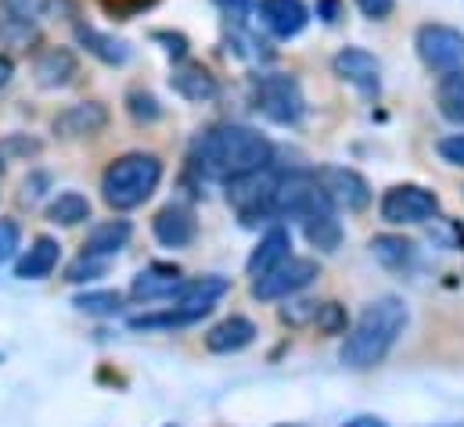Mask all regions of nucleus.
<instances>
[{
	"mask_svg": "<svg viewBox=\"0 0 464 427\" xmlns=\"http://www.w3.org/2000/svg\"><path fill=\"white\" fill-rule=\"evenodd\" d=\"M436 105L443 111V119L464 126V76H443L436 87Z\"/></svg>",
	"mask_w": 464,
	"mask_h": 427,
	"instance_id": "393cba45",
	"label": "nucleus"
},
{
	"mask_svg": "<svg viewBox=\"0 0 464 427\" xmlns=\"http://www.w3.org/2000/svg\"><path fill=\"white\" fill-rule=\"evenodd\" d=\"M130 237H133V223H130V219H105V223H98V226L87 233L83 255H98V259L116 255L119 248H126Z\"/></svg>",
	"mask_w": 464,
	"mask_h": 427,
	"instance_id": "aec40b11",
	"label": "nucleus"
},
{
	"mask_svg": "<svg viewBox=\"0 0 464 427\" xmlns=\"http://www.w3.org/2000/svg\"><path fill=\"white\" fill-rule=\"evenodd\" d=\"M98 4H102V11H105L109 18H116V22H126V18H137V14L151 11L159 0H98Z\"/></svg>",
	"mask_w": 464,
	"mask_h": 427,
	"instance_id": "cd10ccee",
	"label": "nucleus"
},
{
	"mask_svg": "<svg viewBox=\"0 0 464 427\" xmlns=\"http://www.w3.org/2000/svg\"><path fill=\"white\" fill-rule=\"evenodd\" d=\"M109 126V108L102 101H80V105H69L65 111L54 115L51 129L62 137V140H80V137H98L105 133Z\"/></svg>",
	"mask_w": 464,
	"mask_h": 427,
	"instance_id": "9d476101",
	"label": "nucleus"
},
{
	"mask_svg": "<svg viewBox=\"0 0 464 427\" xmlns=\"http://www.w3.org/2000/svg\"><path fill=\"white\" fill-rule=\"evenodd\" d=\"M102 273H105V259H98V255H80V259L69 266V277H65V280L83 284V280H94V277H102Z\"/></svg>",
	"mask_w": 464,
	"mask_h": 427,
	"instance_id": "7c9ffc66",
	"label": "nucleus"
},
{
	"mask_svg": "<svg viewBox=\"0 0 464 427\" xmlns=\"http://www.w3.org/2000/svg\"><path fill=\"white\" fill-rule=\"evenodd\" d=\"M58 259H62V244H58L54 237H36L33 248L18 259L14 277H18V280H44V277L54 273Z\"/></svg>",
	"mask_w": 464,
	"mask_h": 427,
	"instance_id": "f3484780",
	"label": "nucleus"
},
{
	"mask_svg": "<svg viewBox=\"0 0 464 427\" xmlns=\"http://www.w3.org/2000/svg\"><path fill=\"white\" fill-rule=\"evenodd\" d=\"M292 237H288V230L285 226H274V230H266L263 237H259V244H256V251L248 255V277H263L266 270H274L277 262H285L292 251Z\"/></svg>",
	"mask_w": 464,
	"mask_h": 427,
	"instance_id": "6ab92c4d",
	"label": "nucleus"
},
{
	"mask_svg": "<svg viewBox=\"0 0 464 427\" xmlns=\"http://www.w3.org/2000/svg\"><path fill=\"white\" fill-rule=\"evenodd\" d=\"M0 7L11 22H25V25H33L40 14V0H0Z\"/></svg>",
	"mask_w": 464,
	"mask_h": 427,
	"instance_id": "72a5a7b5",
	"label": "nucleus"
},
{
	"mask_svg": "<svg viewBox=\"0 0 464 427\" xmlns=\"http://www.w3.org/2000/svg\"><path fill=\"white\" fill-rule=\"evenodd\" d=\"M151 230H155V241L166 244V248H188L198 233V223H195V213L188 205H166L159 209L155 219H151Z\"/></svg>",
	"mask_w": 464,
	"mask_h": 427,
	"instance_id": "ddd939ff",
	"label": "nucleus"
},
{
	"mask_svg": "<svg viewBox=\"0 0 464 427\" xmlns=\"http://www.w3.org/2000/svg\"><path fill=\"white\" fill-rule=\"evenodd\" d=\"M378 209H382V219L392 223V226H418V223H429L432 215L440 213V198L429 187L400 184V187H389L382 195Z\"/></svg>",
	"mask_w": 464,
	"mask_h": 427,
	"instance_id": "6e6552de",
	"label": "nucleus"
},
{
	"mask_svg": "<svg viewBox=\"0 0 464 427\" xmlns=\"http://www.w3.org/2000/svg\"><path fill=\"white\" fill-rule=\"evenodd\" d=\"M40 140L33 137H22V133H11L7 140H0V158H29V155H40Z\"/></svg>",
	"mask_w": 464,
	"mask_h": 427,
	"instance_id": "c85d7f7f",
	"label": "nucleus"
},
{
	"mask_svg": "<svg viewBox=\"0 0 464 427\" xmlns=\"http://www.w3.org/2000/svg\"><path fill=\"white\" fill-rule=\"evenodd\" d=\"M169 87L184 98V101H191V105H209L217 94H220V83H217V76L202 65V62H180L177 69H173V76H169Z\"/></svg>",
	"mask_w": 464,
	"mask_h": 427,
	"instance_id": "9b49d317",
	"label": "nucleus"
},
{
	"mask_svg": "<svg viewBox=\"0 0 464 427\" xmlns=\"http://www.w3.org/2000/svg\"><path fill=\"white\" fill-rule=\"evenodd\" d=\"M317 184L321 191L332 198L335 209H346V213H363L371 205V187L367 180L356 173V169H346V166H324L317 173Z\"/></svg>",
	"mask_w": 464,
	"mask_h": 427,
	"instance_id": "1a4fd4ad",
	"label": "nucleus"
},
{
	"mask_svg": "<svg viewBox=\"0 0 464 427\" xmlns=\"http://www.w3.org/2000/svg\"><path fill=\"white\" fill-rule=\"evenodd\" d=\"M51 187V176L47 173H29L25 180H22V191H18V202L22 205H36L40 198H44V191Z\"/></svg>",
	"mask_w": 464,
	"mask_h": 427,
	"instance_id": "473e14b6",
	"label": "nucleus"
},
{
	"mask_svg": "<svg viewBox=\"0 0 464 427\" xmlns=\"http://www.w3.org/2000/svg\"><path fill=\"white\" fill-rule=\"evenodd\" d=\"M321 277L317 259H299L288 255L285 262H277L274 270H266L263 277H252V299L259 302H277V299H292L303 288H310Z\"/></svg>",
	"mask_w": 464,
	"mask_h": 427,
	"instance_id": "39448f33",
	"label": "nucleus"
},
{
	"mask_svg": "<svg viewBox=\"0 0 464 427\" xmlns=\"http://www.w3.org/2000/svg\"><path fill=\"white\" fill-rule=\"evenodd\" d=\"M317 14L324 22H339L343 18V0H317Z\"/></svg>",
	"mask_w": 464,
	"mask_h": 427,
	"instance_id": "ea45409f",
	"label": "nucleus"
},
{
	"mask_svg": "<svg viewBox=\"0 0 464 427\" xmlns=\"http://www.w3.org/2000/svg\"><path fill=\"white\" fill-rule=\"evenodd\" d=\"M22 244V226L7 215H0V262H7Z\"/></svg>",
	"mask_w": 464,
	"mask_h": 427,
	"instance_id": "2f4dec72",
	"label": "nucleus"
},
{
	"mask_svg": "<svg viewBox=\"0 0 464 427\" xmlns=\"http://www.w3.org/2000/svg\"><path fill=\"white\" fill-rule=\"evenodd\" d=\"M436 151H440V158H443V162H450V166H464V133H450V137H443V140L436 144Z\"/></svg>",
	"mask_w": 464,
	"mask_h": 427,
	"instance_id": "e433bc0d",
	"label": "nucleus"
},
{
	"mask_svg": "<svg viewBox=\"0 0 464 427\" xmlns=\"http://www.w3.org/2000/svg\"><path fill=\"white\" fill-rule=\"evenodd\" d=\"M76 72H80V62H76V54H72L69 47H47V51L36 58V65H33V76H36V83H40L44 90H62V87H69V83L76 80Z\"/></svg>",
	"mask_w": 464,
	"mask_h": 427,
	"instance_id": "2eb2a0df",
	"label": "nucleus"
},
{
	"mask_svg": "<svg viewBox=\"0 0 464 427\" xmlns=\"http://www.w3.org/2000/svg\"><path fill=\"white\" fill-rule=\"evenodd\" d=\"M180 288H184V273L169 262H155L133 277L130 295L133 302H159V299H173Z\"/></svg>",
	"mask_w": 464,
	"mask_h": 427,
	"instance_id": "f8f14e48",
	"label": "nucleus"
},
{
	"mask_svg": "<svg viewBox=\"0 0 464 427\" xmlns=\"http://www.w3.org/2000/svg\"><path fill=\"white\" fill-rule=\"evenodd\" d=\"M332 65H335V76H339V80H346V83L360 87V90H378L382 65H378V58H374L371 51H363V47H346V51L335 54Z\"/></svg>",
	"mask_w": 464,
	"mask_h": 427,
	"instance_id": "dca6fc26",
	"label": "nucleus"
},
{
	"mask_svg": "<svg viewBox=\"0 0 464 427\" xmlns=\"http://www.w3.org/2000/svg\"><path fill=\"white\" fill-rule=\"evenodd\" d=\"M303 230H306V241L321 251H335L339 241H343V226L335 213H314V215H303Z\"/></svg>",
	"mask_w": 464,
	"mask_h": 427,
	"instance_id": "5701e85b",
	"label": "nucleus"
},
{
	"mask_svg": "<svg viewBox=\"0 0 464 427\" xmlns=\"http://www.w3.org/2000/svg\"><path fill=\"white\" fill-rule=\"evenodd\" d=\"M162 184V158L159 155H144V151H133V155H122L116 158L105 176H102V198L109 209L116 213H130L137 205H144Z\"/></svg>",
	"mask_w": 464,
	"mask_h": 427,
	"instance_id": "7ed1b4c3",
	"label": "nucleus"
},
{
	"mask_svg": "<svg viewBox=\"0 0 464 427\" xmlns=\"http://www.w3.org/2000/svg\"><path fill=\"white\" fill-rule=\"evenodd\" d=\"M195 158H198V166L206 173L227 180L234 173H248V169L270 166L274 144L259 129L231 122V126H217V129L202 133L198 144H195Z\"/></svg>",
	"mask_w": 464,
	"mask_h": 427,
	"instance_id": "f03ea898",
	"label": "nucleus"
},
{
	"mask_svg": "<svg viewBox=\"0 0 464 427\" xmlns=\"http://www.w3.org/2000/svg\"><path fill=\"white\" fill-rule=\"evenodd\" d=\"M40 14L51 18V22H69V18H80V4L76 0H40Z\"/></svg>",
	"mask_w": 464,
	"mask_h": 427,
	"instance_id": "f704fd0d",
	"label": "nucleus"
},
{
	"mask_svg": "<svg viewBox=\"0 0 464 427\" xmlns=\"http://www.w3.org/2000/svg\"><path fill=\"white\" fill-rule=\"evenodd\" d=\"M317 306H321V302H292V306H285V309H281V320L292 323V327L314 323V317H317Z\"/></svg>",
	"mask_w": 464,
	"mask_h": 427,
	"instance_id": "c9c22d12",
	"label": "nucleus"
},
{
	"mask_svg": "<svg viewBox=\"0 0 464 427\" xmlns=\"http://www.w3.org/2000/svg\"><path fill=\"white\" fill-rule=\"evenodd\" d=\"M371 255L385 266V270H403L411 259H414V244L407 237H396V233H378L371 241Z\"/></svg>",
	"mask_w": 464,
	"mask_h": 427,
	"instance_id": "b1692460",
	"label": "nucleus"
},
{
	"mask_svg": "<svg viewBox=\"0 0 464 427\" xmlns=\"http://www.w3.org/2000/svg\"><path fill=\"white\" fill-rule=\"evenodd\" d=\"M0 162H4V158H0ZM0 169H4V166H0Z\"/></svg>",
	"mask_w": 464,
	"mask_h": 427,
	"instance_id": "37998d69",
	"label": "nucleus"
},
{
	"mask_svg": "<svg viewBox=\"0 0 464 427\" xmlns=\"http://www.w3.org/2000/svg\"><path fill=\"white\" fill-rule=\"evenodd\" d=\"M259 18L263 25L281 36V40H292L306 29L310 14H306V4L303 0H259Z\"/></svg>",
	"mask_w": 464,
	"mask_h": 427,
	"instance_id": "4468645a",
	"label": "nucleus"
},
{
	"mask_svg": "<svg viewBox=\"0 0 464 427\" xmlns=\"http://www.w3.org/2000/svg\"><path fill=\"white\" fill-rule=\"evenodd\" d=\"M11 76H14V65H11V58H7V54H0V90L11 83Z\"/></svg>",
	"mask_w": 464,
	"mask_h": 427,
	"instance_id": "a19ab883",
	"label": "nucleus"
},
{
	"mask_svg": "<svg viewBox=\"0 0 464 427\" xmlns=\"http://www.w3.org/2000/svg\"><path fill=\"white\" fill-rule=\"evenodd\" d=\"M72 306L80 313H91V317H116L122 309V295L119 291H83L72 299Z\"/></svg>",
	"mask_w": 464,
	"mask_h": 427,
	"instance_id": "a878e982",
	"label": "nucleus"
},
{
	"mask_svg": "<svg viewBox=\"0 0 464 427\" xmlns=\"http://www.w3.org/2000/svg\"><path fill=\"white\" fill-rule=\"evenodd\" d=\"M403 327H407V306L396 295L374 299L346 330V341L339 352L343 366H349V370L378 366L389 356V348L396 345V337L403 334Z\"/></svg>",
	"mask_w": 464,
	"mask_h": 427,
	"instance_id": "f257e3e1",
	"label": "nucleus"
},
{
	"mask_svg": "<svg viewBox=\"0 0 464 427\" xmlns=\"http://www.w3.org/2000/svg\"><path fill=\"white\" fill-rule=\"evenodd\" d=\"M356 7H360L367 18L382 22V18H389V14L396 11V0H356Z\"/></svg>",
	"mask_w": 464,
	"mask_h": 427,
	"instance_id": "58836bf2",
	"label": "nucleus"
},
{
	"mask_svg": "<svg viewBox=\"0 0 464 427\" xmlns=\"http://www.w3.org/2000/svg\"><path fill=\"white\" fill-rule=\"evenodd\" d=\"M274 187H277V176H274L270 166L248 169V173H234V176H227V202L245 223H252L256 215H270Z\"/></svg>",
	"mask_w": 464,
	"mask_h": 427,
	"instance_id": "423d86ee",
	"label": "nucleus"
},
{
	"mask_svg": "<svg viewBox=\"0 0 464 427\" xmlns=\"http://www.w3.org/2000/svg\"><path fill=\"white\" fill-rule=\"evenodd\" d=\"M346 427H389L385 421H378V417H353Z\"/></svg>",
	"mask_w": 464,
	"mask_h": 427,
	"instance_id": "79ce46f5",
	"label": "nucleus"
},
{
	"mask_svg": "<svg viewBox=\"0 0 464 427\" xmlns=\"http://www.w3.org/2000/svg\"><path fill=\"white\" fill-rule=\"evenodd\" d=\"M418 58L436 76H464V33L454 25H421L418 29Z\"/></svg>",
	"mask_w": 464,
	"mask_h": 427,
	"instance_id": "20e7f679",
	"label": "nucleus"
},
{
	"mask_svg": "<svg viewBox=\"0 0 464 427\" xmlns=\"http://www.w3.org/2000/svg\"><path fill=\"white\" fill-rule=\"evenodd\" d=\"M252 101L270 122H281V126L299 122L303 108H306L303 94H299V83L292 76H259L252 87Z\"/></svg>",
	"mask_w": 464,
	"mask_h": 427,
	"instance_id": "0eeeda50",
	"label": "nucleus"
},
{
	"mask_svg": "<svg viewBox=\"0 0 464 427\" xmlns=\"http://www.w3.org/2000/svg\"><path fill=\"white\" fill-rule=\"evenodd\" d=\"M126 108H130V115H133L137 122H155V119L162 115L159 101H155L151 94H144V90H133V94L126 98Z\"/></svg>",
	"mask_w": 464,
	"mask_h": 427,
	"instance_id": "c756f323",
	"label": "nucleus"
},
{
	"mask_svg": "<svg viewBox=\"0 0 464 427\" xmlns=\"http://www.w3.org/2000/svg\"><path fill=\"white\" fill-rule=\"evenodd\" d=\"M76 43L87 54H94L98 62H105V65H126V58H130V47L122 40L102 33V29H94V25H83V22L76 25Z\"/></svg>",
	"mask_w": 464,
	"mask_h": 427,
	"instance_id": "412c9836",
	"label": "nucleus"
},
{
	"mask_svg": "<svg viewBox=\"0 0 464 427\" xmlns=\"http://www.w3.org/2000/svg\"><path fill=\"white\" fill-rule=\"evenodd\" d=\"M252 341H256V323L245 320V317H227V320H220L206 334V348H209V352H220V356L241 352V348H248Z\"/></svg>",
	"mask_w": 464,
	"mask_h": 427,
	"instance_id": "a211bd4d",
	"label": "nucleus"
},
{
	"mask_svg": "<svg viewBox=\"0 0 464 427\" xmlns=\"http://www.w3.org/2000/svg\"><path fill=\"white\" fill-rule=\"evenodd\" d=\"M47 219L54 226H80L91 219V202L80 191H62L51 205H47Z\"/></svg>",
	"mask_w": 464,
	"mask_h": 427,
	"instance_id": "4be33fe9",
	"label": "nucleus"
},
{
	"mask_svg": "<svg viewBox=\"0 0 464 427\" xmlns=\"http://www.w3.org/2000/svg\"><path fill=\"white\" fill-rule=\"evenodd\" d=\"M314 327L321 334H343L346 330V309L339 302H321L317 306V317H314Z\"/></svg>",
	"mask_w": 464,
	"mask_h": 427,
	"instance_id": "bb28decb",
	"label": "nucleus"
},
{
	"mask_svg": "<svg viewBox=\"0 0 464 427\" xmlns=\"http://www.w3.org/2000/svg\"><path fill=\"white\" fill-rule=\"evenodd\" d=\"M151 40H159V43H166V54L169 58H177V62H184L188 58V40L180 36V33H151Z\"/></svg>",
	"mask_w": 464,
	"mask_h": 427,
	"instance_id": "4c0bfd02",
	"label": "nucleus"
}]
</instances>
